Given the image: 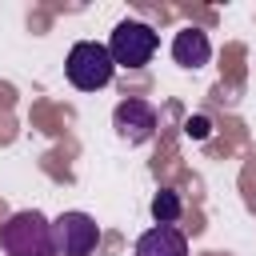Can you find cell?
Returning a JSON list of instances; mask_svg holds the SVG:
<instances>
[{"label":"cell","mask_w":256,"mask_h":256,"mask_svg":"<svg viewBox=\"0 0 256 256\" xmlns=\"http://www.w3.org/2000/svg\"><path fill=\"white\" fill-rule=\"evenodd\" d=\"M208 56H212V44H208V36L200 28H180L172 36V60L180 68H204Z\"/></svg>","instance_id":"cell-7"},{"label":"cell","mask_w":256,"mask_h":256,"mask_svg":"<svg viewBox=\"0 0 256 256\" xmlns=\"http://www.w3.org/2000/svg\"><path fill=\"white\" fill-rule=\"evenodd\" d=\"M136 256H188V240L176 224H152L136 240Z\"/></svg>","instance_id":"cell-6"},{"label":"cell","mask_w":256,"mask_h":256,"mask_svg":"<svg viewBox=\"0 0 256 256\" xmlns=\"http://www.w3.org/2000/svg\"><path fill=\"white\" fill-rule=\"evenodd\" d=\"M112 128L120 132V140L144 144V140H152V132H156V108H152L148 100L128 96V100H120V104L112 108Z\"/></svg>","instance_id":"cell-5"},{"label":"cell","mask_w":256,"mask_h":256,"mask_svg":"<svg viewBox=\"0 0 256 256\" xmlns=\"http://www.w3.org/2000/svg\"><path fill=\"white\" fill-rule=\"evenodd\" d=\"M148 208H152V220H156V224H176L184 204H180V196H176L172 188H160V192L152 196V204H148Z\"/></svg>","instance_id":"cell-8"},{"label":"cell","mask_w":256,"mask_h":256,"mask_svg":"<svg viewBox=\"0 0 256 256\" xmlns=\"http://www.w3.org/2000/svg\"><path fill=\"white\" fill-rule=\"evenodd\" d=\"M184 132H188L192 140H204V136H208V120H204V116H192V120L184 124Z\"/></svg>","instance_id":"cell-9"},{"label":"cell","mask_w":256,"mask_h":256,"mask_svg":"<svg viewBox=\"0 0 256 256\" xmlns=\"http://www.w3.org/2000/svg\"><path fill=\"white\" fill-rule=\"evenodd\" d=\"M156 44H160V36L144 20H120L112 28V36H108V52H112L116 68H144L152 60Z\"/></svg>","instance_id":"cell-3"},{"label":"cell","mask_w":256,"mask_h":256,"mask_svg":"<svg viewBox=\"0 0 256 256\" xmlns=\"http://www.w3.org/2000/svg\"><path fill=\"white\" fill-rule=\"evenodd\" d=\"M64 72H68L72 88H80V92H100V88H108V80H112L116 64H112L108 44L76 40V44H72V52H68V60H64Z\"/></svg>","instance_id":"cell-2"},{"label":"cell","mask_w":256,"mask_h":256,"mask_svg":"<svg viewBox=\"0 0 256 256\" xmlns=\"http://www.w3.org/2000/svg\"><path fill=\"white\" fill-rule=\"evenodd\" d=\"M0 248L8 256H56L52 244V220H44L36 208L12 212L0 224Z\"/></svg>","instance_id":"cell-1"},{"label":"cell","mask_w":256,"mask_h":256,"mask_svg":"<svg viewBox=\"0 0 256 256\" xmlns=\"http://www.w3.org/2000/svg\"><path fill=\"white\" fill-rule=\"evenodd\" d=\"M52 244L56 256H92L100 244V228L88 212H60L52 220Z\"/></svg>","instance_id":"cell-4"}]
</instances>
